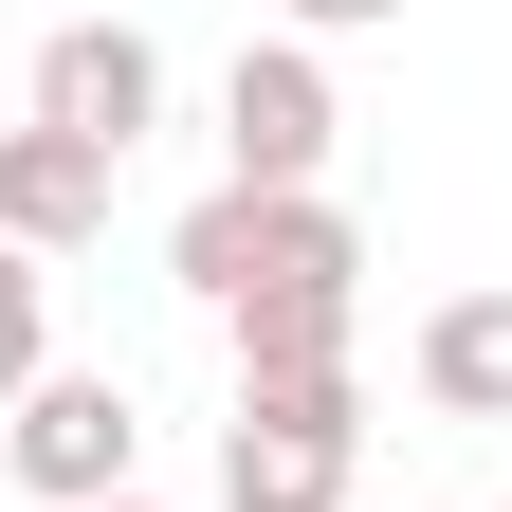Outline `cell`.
<instances>
[{"label":"cell","instance_id":"obj_10","mask_svg":"<svg viewBox=\"0 0 512 512\" xmlns=\"http://www.w3.org/2000/svg\"><path fill=\"white\" fill-rule=\"evenodd\" d=\"M384 19H403V0H275V37H311V55H330V37H384Z\"/></svg>","mask_w":512,"mask_h":512},{"label":"cell","instance_id":"obj_11","mask_svg":"<svg viewBox=\"0 0 512 512\" xmlns=\"http://www.w3.org/2000/svg\"><path fill=\"white\" fill-rule=\"evenodd\" d=\"M110 512H165V494H110Z\"/></svg>","mask_w":512,"mask_h":512},{"label":"cell","instance_id":"obj_9","mask_svg":"<svg viewBox=\"0 0 512 512\" xmlns=\"http://www.w3.org/2000/svg\"><path fill=\"white\" fill-rule=\"evenodd\" d=\"M37 366H55V275H37L19 238H0V403H19Z\"/></svg>","mask_w":512,"mask_h":512},{"label":"cell","instance_id":"obj_8","mask_svg":"<svg viewBox=\"0 0 512 512\" xmlns=\"http://www.w3.org/2000/svg\"><path fill=\"white\" fill-rule=\"evenodd\" d=\"M421 403L439 421H512V293H439L421 311Z\"/></svg>","mask_w":512,"mask_h":512},{"label":"cell","instance_id":"obj_5","mask_svg":"<svg viewBox=\"0 0 512 512\" xmlns=\"http://www.w3.org/2000/svg\"><path fill=\"white\" fill-rule=\"evenodd\" d=\"M348 147V92H330V55L311 37H238V74H220V183H330Z\"/></svg>","mask_w":512,"mask_h":512},{"label":"cell","instance_id":"obj_6","mask_svg":"<svg viewBox=\"0 0 512 512\" xmlns=\"http://www.w3.org/2000/svg\"><path fill=\"white\" fill-rule=\"evenodd\" d=\"M110 183H128V165H92V147H55V128H0V238H19L37 275H55V256H92V238H110Z\"/></svg>","mask_w":512,"mask_h":512},{"label":"cell","instance_id":"obj_1","mask_svg":"<svg viewBox=\"0 0 512 512\" xmlns=\"http://www.w3.org/2000/svg\"><path fill=\"white\" fill-rule=\"evenodd\" d=\"M165 275L202 311H256V293H311V275H366V220L330 202V183H202V202L165 220Z\"/></svg>","mask_w":512,"mask_h":512},{"label":"cell","instance_id":"obj_3","mask_svg":"<svg viewBox=\"0 0 512 512\" xmlns=\"http://www.w3.org/2000/svg\"><path fill=\"white\" fill-rule=\"evenodd\" d=\"M366 494V384H238L220 512H348Z\"/></svg>","mask_w":512,"mask_h":512},{"label":"cell","instance_id":"obj_7","mask_svg":"<svg viewBox=\"0 0 512 512\" xmlns=\"http://www.w3.org/2000/svg\"><path fill=\"white\" fill-rule=\"evenodd\" d=\"M238 330V384H348V330H366V275H311V293H256L220 311Z\"/></svg>","mask_w":512,"mask_h":512},{"label":"cell","instance_id":"obj_2","mask_svg":"<svg viewBox=\"0 0 512 512\" xmlns=\"http://www.w3.org/2000/svg\"><path fill=\"white\" fill-rule=\"evenodd\" d=\"M0 476H19L37 512H110V494H147V403H128L110 366H37L19 403H0Z\"/></svg>","mask_w":512,"mask_h":512},{"label":"cell","instance_id":"obj_4","mask_svg":"<svg viewBox=\"0 0 512 512\" xmlns=\"http://www.w3.org/2000/svg\"><path fill=\"white\" fill-rule=\"evenodd\" d=\"M19 128H55V147L128 165V147L165 128V37H147V19H55V37H37V74H19Z\"/></svg>","mask_w":512,"mask_h":512}]
</instances>
